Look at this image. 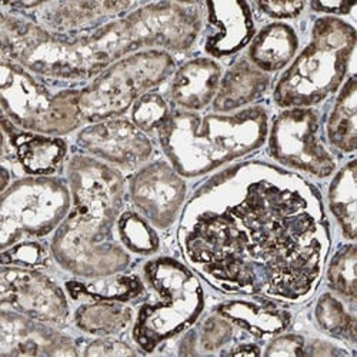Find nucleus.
<instances>
[{
  "label": "nucleus",
  "mask_w": 357,
  "mask_h": 357,
  "mask_svg": "<svg viewBox=\"0 0 357 357\" xmlns=\"http://www.w3.org/2000/svg\"><path fill=\"white\" fill-rule=\"evenodd\" d=\"M188 185L167 160H153L136 169L128 181V196L136 211L156 230L170 229L181 218Z\"/></svg>",
  "instance_id": "f8f14e48"
},
{
  "label": "nucleus",
  "mask_w": 357,
  "mask_h": 357,
  "mask_svg": "<svg viewBox=\"0 0 357 357\" xmlns=\"http://www.w3.org/2000/svg\"><path fill=\"white\" fill-rule=\"evenodd\" d=\"M65 290L73 302H119L129 303L146 293L143 278L137 275L117 273L98 279H72L65 283Z\"/></svg>",
  "instance_id": "4be33fe9"
},
{
  "label": "nucleus",
  "mask_w": 357,
  "mask_h": 357,
  "mask_svg": "<svg viewBox=\"0 0 357 357\" xmlns=\"http://www.w3.org/2000/svg\"><path fill=\"white\" fill-rule=\"evenodd\" d=\"M75 340L17 312L2 309L0 313V357L9 356H77Z\"/></svg>",
  "instance_id": "2eb2a0df"
},
{
  "label": "nucleus",
  "mask_w": 357,
  "mask_h": 357,
  "mask_svg": "<svg viewBox=\"0 0 357 357\" xmlns=\"http://www.w3.org/2000/svg\"><path fill=\"white\" fill-rule=\"evenodd\" d=\"M0 99L3 116L19 129L62 137L84 125L79 110V89L52 91L38 75L2 59Z\"/></svg>",
  "instance_id": "0eeeda50"
},
{
  "label": "nucleus",
  "mask_w": 357,
  "mask_h": 357,
  "mask_svg": "<svg viewBox=\"0 0 357 357\" xmlns=\"http://www.w3.org/2000/svg\"><path fill=\"white\" fill-rule=\"evenodd\" d=\"M143 2H98V0H57V2H15L2 3V9L10 13H24L26 19L35 22L54 35H80L123 17Z\"/></svg>",
  "instance_id": "ddd939ff"
},
{
  "label": "nucleus",
  "mask_w": 357,
  "mask_h": 357,
  "mask_svg": "<svg viewBox=\"0 0 357 357\" xmlns=\"http://www.w3.org/2000/svg\"><path fill=\"white\" fill-rule=\"evenodd\" d=\"M177 242L190 269L215 289L286 303L313 296L332 245L319 190L256 160L225 167L195 189Z\"/></svg>",
  "instance_id": "f257e3e1"
},
{
  "label": "nucleus",
  "mask_w": 357,
  "mask_h": 357,
  "mask_svg": "<svg viewBox=\"0 0 357 357\" xmlns=\"http://www.w3.org/2000/svg\"><path fill=\"white\" fill-rule=\"evenodd\" d=\"M117 239L130 253L139 256H153L160 250L158 230L139 212L123 211L116 226Z\"/></svg>",
  "instance_id": "bb28decb"
},
{
  "label": "nucleus",
  "mask_w": 357,
  "mask_h": 357,
  "mask_svg": "<svg viewBox=\"0 0 357 357\" xmlns=\"http://www.w3.org/2000/svg\"><path fill=\"white\" fill-rule=\"evenodd\" d=\"M267 153L280 166L317 178L333 176L337 163L320 137L313 107L283 109L267 132Z\"/></svg>",
  "instance_id": "9d476101"
},
{
  "label": "nucleus",
  "mask_w": 357,
  "mask_h": 357,
  "mask_svg": "<svg viewBox=\"0 0 357 357\" xmlns=\"http://www.w3.org/2000/svg\"><path fill=\"white\" fill-rule=\"evenodd\" d=\"M299 50V36L284 22H272L261 27L249 45L248 59L259 70L272 75L286 69Z\"/></svg>",
  "instance_id": "aec40b11"
},
{
  "label": "nucleus",
  "mask_w": 357,
  "mask_h": 357,
  "mask_svg": "<svg viewBox=\"0 0 357 357\" xmlns=\"http://www.w3.org/2000/svg\"><path fill=\"white\" fill-rule=\"evenodd\" d=\"M142 278L153 299L137 309L132 339L143 353H153L197 321L206 306L204 290L190 267L170 256L147 260Z\"/></svg>",
  "instance_id": "423d86ee"
},
{
  "label": "nucleus",
  "mask_w": 357,
  "mask_h": 357,
  "mask_svg": "<svg viewBox=\"0 0 357 357\" xmlns=\"http://www.w3.org/2000/svg\"><path fill=\"white\" fill-rule=\"evenodd\" d=\"M135 312L126 303L119 302H84L75 314L77 329L95 337H116L133 326Z\"/></svg>",
  "instance_id": "b1692460"
},
{
  "label": "nucleus",
  "mask_w": 357,
  "mask_h": 357,
  "mask_svg": "<svg viewBox=\"0 0 357 357\" xmlns=\"http://www.w3.org/2000/svg\"><path fill=\"white\" fill-rule=\"evenodd\" d=\"M83 356L93 357V356H136L139 351L133 349L130 344L114 339V337H96L92 342H89L83 351Z\"/></svg>",
  "instance_id": "2f4dec72"
},
{
  "label": "nucleus",
  "mask_w": 357,
  "mask_h": 357,
  "mask_svg": "<svg viewBox=\"0 0 357 357\" xmlns=\"http://www.w3.org/2000/svg\"><path fill=\"white\" fill-rule=\"evenodd\" d=\"M72 207L66 178L24 176L2 192L0 203V248L46 237L56 231Z\"/></svg>",
  "instance_id": "1a4fd4ad"
},
{
  "label": "nucleus",
  "mask_w": 357,
  "mask_h": 357,
  "mask_svg": "<svg viewBox=\"0 0 357 357\" xmlns=\"http://www.w3.org/2000/svg\"><path fill=\"white\" fill-rule=\"evenodd\" d=\"M271 84V75L259 70L249 59H239L223 73L212 109L223 114L248 109L267 93Z\"/></svg>",
  "instance_id": "6ab92c4d"
},
{
  "label": "nucleus",
  "mask_w": 357,
  "mask_h": 357,
  "mask_svg": "<svg viewBox=\"0 0 357 357\" xmlns=\"http://www.w3.org/2000/svg\"><path fill=\"white\" fill-rule=\"evenodd\" d=\"M0 305L53 326L65 324L70 316L66 290L40 269L29 267L2 264Z\"/></svg>",
  "instance_id": "9b49d317"
},
{
  "label": "nucleus",
  "mask_w": 357,
  "mask_h": 357,
  "mask_svg": "<svg viewBox=\"0 0 357 357\" xmlns=\"http://www.w3.org/2000/svg\"><path fill=\"white\" fill-rule=\"evenodd\" d=\"M306 339L296 333H280L273 336L266 350L264 356H305Z\"/></svg>",
  "instance_id": "473e14b6"
},
{
  "label": "nucleus",
  "mask_w": 357,
  "mask_h": 357,
  "mask_svg": "<svg viewBox=\"0 0 357 357\" xmlns=\"http://www.w3.org/2000/svg\"><path fill=\"white\" fill-rule=\"evenodd\" d=\"M215 313L259 339L284 333L291 324L290 312L271 302L234 299L220 303Z\"/></svg>",
  "instance_id": "412c9836"
},
{
  "label": "nucleus",
  "mask_w": 357,
  "mask_h": 357,
  "mask_svg": "<svg viewBox=\"0 0 357 357\" xmlns=\"http://www.w3.org/2000/svg\"><path fill=\"white\" fill-rule=\"evenodd\" d=\"M203 19L206 24L203 49L215 61L239 53L256 35L252 5L248 2H204Z\"/></svg>",
  "instance_id": "dca6fc26"
},
{
  "label": "nucleus",
  "mask_w": 357,
  "mask_h": 357,
  "mask_svg": "<svg viewBox=\"0 0 357 357\" xmlns=\"http://www.w3.org/2000/svg\"><path fill=\"white\" fill-rule=\"evenodd\" d=\"M356 263L357 248L354 242H350L337 249L326 269V283L329 289L353 305L357 299Z\"/></svg>",
  "instance_id": "cd10ccee"
},
{
  "label": "nucleus",
  "mask_w": 357,
  "mask_h": 357,
  "mask_svg": "<svg viewBox=\"0 0 357 357\" xmlns=\"http://www.w3.org/2000/svg\"><path fill=\"white\" fill-rule=\"evenodd\" d=\"M3 162L16 163L26 176H56L68 163L69 144L63 137L26 132L2 119Z\"/></svg>",
  "instance_id": "f3484780"
},
{
  "label": "nucleus",
  "mask_w": 357,
  "mask_h": 357,
  "mask_svg": "<svg viewBox=\"0 0 357 357\" xmlns=\"http://www.w3.org/2000/svg\"><path fill=\"white\" fill-rule=\"evenodd\" d=\"M222 76L223 69L215 59H190L172 75L169 99L178 110L202 112L212 105Z\"/></svg>",
  "instance_id": "a211bd4d"
},
{
  "label": "nucleus",
  "mask_w": 357,
  "mask_h": 357,
  "mask_svg": "<svg viewBox=\"0 0 357 357\" xmlns=\"http://www.w3.org/2000/svg\"><path fill=\"white\" fill-rule=\"evenodd\" d=\"M253 6L276 22L299 17L306 9V2H255Z\"/></svg>",
  "instance_id": "72a5a7b5"
},
{
  "label": "nucleus",
  "mask_w": 357,
  "mask_h": 357,
  "mask_svg": "<svg viewBox=\"0 0 357 357\" xmlns=\"http://www.w3.org/2000/svg\"><path fill=\"white\" fill-rule=\"evenodd\" d=\"M176 70L172 53L152 49L116 62L79 89V110L84 123L119 119L143 95L155 91Z\"/></svg>",
  "instance_id": "6e6552de"
},
{
  "label": "nucleus",
  "mask_w": 357,
  "mask_h": 357,
  "mask_svg": "<svg viewBox=\"0 0 357 357\" xmlns=\"http://www.w3.org/2000/svg\"><path fill=\"white\" fill-rule=\"evenodd\" d=\"M356 5L357 2H320V0L307 3V6L313 12L323 13V16H333V17L349 15L356 8Z\"/></svg>",
  "instance_id": "f704fd0d"
},
{
  "label": "nucleus",
  "mask_w": 357,
  "mask_h": 357,
  "mask_svg": "<svg viewBox=\"0 0 357 357\" xmlns=\"http://www.w3.org/2000/svg\"><path fill=\"white\" fill-rule=\"evenodd\" d=\"M347 349L335 344L332 342L321 340V339H312L306 340L305 356H347Z\"/></svg>",
  "instance_id": "c9c22d12"
},
{
  "label": "nucleus",
  "mask_w": 357,
  "mask_h": 357,
  "mask_svg": "<svg viewBox=\"0 0 357 357\" xmlns=\"http://www.w3.org/2000/svg\"><path fill=\"white\" fill-rule=\"evenodd\" d=\"M356 159L333 173L327 190V204L344 239L354 242L357 236V177Z\"/></svg>",
  "instance_id": "393cba45"
},
{
  "label": "nucleus",
  "mask_w": 357,
  "mask_h": 357,
  "mask_svg": "<svg viewBox=\"0 0 357 357\" xmlns=\"http://www.w3.org/2000/svg\"><path fill=\"white\" fill-rule=\"evenodd\" d=\"M313 316L317 327L324 335L350 343L351 346L356 344V307L349 310L339 296L331 291L323 293L316 302Z\"/></svg>",
  "instance_id": "a878e982"
},
{
  "label": "nucleus",
  "mask_w": 357,
  "mask_h": 357,
  "mask_svg": "<svg viewBox=\"0 0 357 357\" xmlns=\"http://www.w3.org/2000/svg\"><path fill=\"white\" fill-rule=\"evenodd\" d=\"M203 22L200 2H151L95 31L66 36L2 9V59L42 77L89 80L143 50H190L202 35Z\"/></svg>",
  "instance_id": "f03ea898"
},
{
  "label": "nucleus",
  "mask_w": 357,
  "mask_h": 357,
  "mask_svg": "<svg viewBox=\"0 0 357 357\" xmlns=\"http://www.w3.org/2000/svg\"><path fill=\"white\" fill-rule=\"evenodd\" d=\"M269 112L250 106L234 113L173 110L159 129L163 155L185 178L211 174L242 159L266 143Z\"/></svg>",
  "instance_id": "20e7f679"
},
{
  "label": "nucleus",
  "mask_w": 357,
  "mask_h": 357,
  "mask_svg": "<svg viewBox=\"0 0 357 357\" xmlns=\"http://www.w3.org/2000/svg\"><path fill=\"white\" fill-rule=\"evenodd\" d=\"M195 332L197 349H200L203 353H213L226 347L231 342L234 324L223 316L215 313L206 317Z\"/></svg>",
  "instance_id": "c756f323"
},
{
  "label": "nucleus",
  "mask_w": 357,
  "mask_h": 357,
  "mask_svg": "<svg viewBox=\"0 0 357 357\" xmlns=\"http://www.w3.org/2000/svg\"><path fill=\"white\" fill-rule=\"evenodd\" d=\"M66 181L72 207L53 233V260L79 279L123 273L132 255L119 242L116 231L128 196L122 170L83 153L73 155L66 163Z\"/></svg>",
  "instance_id": "7ed1b4c3"
},
{
  "label": "nucleus",
  "mask_w": 357,
  "mask_h": 357,
  "mask_svg": "<svg viewBox=\"0 0 357 357\" xmlns=\"http://www.w3.org/2000/svg\"><path fill=\"white\" fill-rule=\"evenodd\" d=\"M173 110L166 98L162 93L152 91L137 99L132 106L130 121L146 135L155 132L158 133L159 129L167 122Z\"/></svg>",
  "instance_id": "c85d7f7f"
},
{
  "label": "nucleus",
  "mask_w": 357,
  "mask_h": 357,
  "mask_svg": "<svg viewBox=\"0 0 357 357\" xmlns=\"http://www.w3.org/2000/svg\"><path fill=\"white\" fill-rule=\"evenodd\" d=\"M333 107L326 121V139L337 152L351 155L357 142V80L346 77L337 91Z\"/></svg>",
  "instance_id": "5701e85b"
},
{
  "label": "nucleus",
  "mask_w": 357,
  "mask_h": 357,
  "mask_svg": "<svg viewBox=\"0 0 357 357\" xmlns=\"http://www.w3.org/2000/svg\"><path fill=\"white\" fill-rule=\"evenodd\" d=\"M357 42L356 27L342 17L320 16L309 43L279 77L273 89L278 107H314L335 95L347 77Z\"/></svg>",
  "instance_id": "39448f33"
},
{
  "label": "nucleus",
  "mask_w": 357,
  "mask_h": 357,
  "mask_svg": "<svg viewBox=\"0 0 357 357\" xmlns=\"http://www.w3.org/2000/svg\"><path fill=\"white\" fill-rule=\"evenodd\" d=\"M52 253L35 241H22L6 250H2L3 266H19L29 269H45L49 266Z\"/></svg>",
  "instance_id": "7c9ffc66"
},
{
  "label": "nucleus",
  "mask_w": 357,
  "mask_h": 357,
  "mask_svg": "<svg viewBox=\"0 0 357 357\" xmlns=\"http://www.w3.org/2000/svg\"><path fill=\"white\" fill-rule=\"evenodd\" d=\"M222 354H229V356H260L261 350L257 344L253 343H241L230 347L226 351H222Z\"/></svg>",
  "instance_id": "e433bc0d"
},
{
  "label": "nucleus",
  "mask_w": 357,
  "mask_h": 357,
  "mask_svg": "<svg viewBox=\"0 0 357 357\" xmlns=\"http://www.w3.org/2000/svg\"><path fill=\"white\" fill-rule=\"evenodd\" d=\"M83 155L95 158L119 170H135L146 165L155 153L152 139L129 119L89 123L76 135Z\"/></svg>",
  "instance_id": "4468645a"
}]
</instances>
